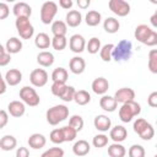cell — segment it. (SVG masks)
<instances>
[{"label": "cell", "mask_w": 157, "mask_h": 157, "mask_svg": "<svg viewBox=\"0 0 157 157\" xmlns=\"http://www.w3.org/2000/svg\"><path fill=\"white\" fill-rule=\"evenodd\" d=\"M132 53V43L128 39H121L114 45L112 52V59L115 61H126L130 59Z\"/></svg>", "instance_id": "cell-1"}, {"label": "cell", "mask_w": 157, "mask_h": 157, "mask_svg": "<svg viewBox=\"0 0 157 157\" xmlns=\"http://www.w3.org/2000/svg\"><path fill=\"white\" fill-rule=\"evenodd\" d=\"M67 117H69V108L64 104H56L49 108L45 113L47 121L50 125H58L59 123L64 121Z\"/></svg>", "instance_id": "cell-2"}, {"label": "cell", "mask_w": 157, "mask_h": 157, "mask_svg": "<svg viewBox=\"0 0 157 157\" xmlns=\"http://www.w3.org/2000/svg\"><path fill=\"white\" fill-rule=\"evenodd\" d=\"M140 113H141V105L135 101H130L123 103L121 107L119 108V119L123 123H129L132 120L134 117L139 115Z\"/></svg>", "instance_id": "cell-3"}, {"label": "cell", "mask_w": 157, "mask_h": 157, "mask_svg": "<svg viewBox=\"0 0 157 157\" xmlns=\"http://www.w3.org/2000/svg\"><path fill=\"white\" fill-rule=\"evenodd\" d=\"M15 26L17 29V33L22 39H29L34 34V28L27 17H17L15 21Z\"/></svg>", "instance_id": "cell-4"}, {"label": "cell", "mask_w": 157, "mask_h": 157, "mask_svg": "<svg viewBox=\"0 0 157 157\" xmlns=\"http://www.w3.org/2000/svg\"><path fill=\"white\" fill-rule=\"evenodd\" d=\"M20 98H21V102H23L29 107H37L40 102L38 93L31 86H23L20 90Z\"/></svg>", "instance_id": "cell-5"}, {"label": "cell", "mask_w": 157, "mask_h": 157, "mask_svg": "<svg viewBox=\"0 0 157 157\" xmlns=\"http://www.w3.org/2000/svg\"><path fill=\"white\" fill-rule=\"evenodd\" d=\"M56 13H58V5L54 1H45L40 7V21L44 25H49L53 22Z\"/></svg>", "instance_id": "cell-6"}, {"label": "cell", "mask_w": 157, "mask_h": 157, "mask_svg": "<svg viewBox=\"0 0 157 157\" xmlns=\"http://www.w3.org/2000/svg\"><path fill=\"white\" fill-rule=\"evenodd\" d=\"M108 7L119 17H124L130 13V5L125 0H110L108 2Z\"/></svg>", "instance_id": "cell-7"}, {"label": "cell", "mask_w": 157, "mask_h": 157, "mask_svg": "<svg viewBox=\"0 0 157 157\" xmlns=\"http://www.w3.org/2000/svg\"><path fill=\"white\" fill-rule=\"evenodd\" d=\"M29 81L34 87H43L48 82V72L44 69H34L29 75Z\"/></svg>", "instance_id": "cell-8"}, {"label": "cell", "mask_w": 157, "mask_h": 157, "mask_svg": "<svg viewBox=\"0 0 157 157\" xmlns=\"http://www.w3.org/2000/svg\"><path fill=\"white\" fill-rule=\"evenodd\" d=\"M69 48L72 53L80 54L86 49V40L81 34H74L69 39Z\"/></svg>", "instance_id": "cell-9"}, {"label": "cell", "mask_w": 157, "mask_h": 157, "mask_svg": "<svg viewBox=\"0 0 157 157\" xmlns=\"http://www.w3.org/2000/svg\"><path fill=\"white\" fill-rule=\"evenodd\" d=\"M114 99L117 101V103H126V102H130V101H134L135 98V91L130 87H123V88H119L115 93H114Z\"/></svg>", "instance_id": "cell-10"}, {"label": "cell", "mask_w": 157, "mask_h": 157, "mask_svg": "<svg viewBox=\"0 0 157 157\" xmlns=\"http://www.w3.org/2000/svg\"><path fill=\"white\" fill-rule=\"evenodd\" d=\"M12 12L16 16V18L17 17H27V18H29V16L32 15V9L27 2L20 1V2H16L13 5Z\"/></svg>", "instance_id": "cell-11"}, {"label": "cell", "mask_w": 157, "mask_h": 157, "mask_svg": "<svg viewBox=\"0 0 157 157\" xmlns=\"http://www.w3.org/2000/svg\"><path fill=\"white\" fill-rule=\"evenodd\" d=\"M69 69L75 75L82 74L85 71V69H86V61H85V59L81 58V56H74V58H71L70 61H69Z\"/></svg>", "instance_id": "cell-12"}, {"label": "cell", "mask_w": 157, "mask_h": 157, "mask_svg": "<svg viewBox=\"0 0 157 157\" xmlns=\"http://www.w3.org/2000/svg\"><path fill=\"white\" fill-rule=\"evenodd\" d=\"M7 112L15 118H21L26 112V105L21 101H12L7 105Z\"/></svg>", "instance_id": "cell-13"}, {"label": "cell", "mask_w": 157, "mask_h": 157, "mask_svg": "<svg viewBox=\"0 0 157 157\" xmlns=\"http://www.w3.org/2000/svg\"><path fill=\"white\" fill-rule=\"evenodd\" d=\"M93 125H94V128H96L98 131L104 132V131L110 130L112 120H110V118H108L107 115H104V114H99V115H97V117L94 118V120H93Z\"/></svg>", "instance_id": "cell-14"}, {"label": "cell", "mask_w": 157, "mask_h": 157, "mask_svg": "<svg viewBox=\"0 0 157 157\" xmlns=\"http://www.w3.org/2000/svg\"><path fill=\"white\" fill-rule=\"evenodd\" d=\"M126 136H128V130L123 125H115L109 131V137L114 142H118V144L123 142L126 139Z\"/></svg>", "instance_id": "cell-15"}, {"label": "cell", "mask_w": 157, "mask_h": 157, "mask_svg": "<svg viewBox=\"0 0 157 157\" xmlns=\"http://www.w3.org/2000/svg\"><path fill=\"white\" fill-rule=\"evenodd\" d=\"M91 88L96 94H104L109 88V82L104 77H97L93 80Z\"/></svg>", "instance_id": "cell-16"}, {"label": "cell", "mask_w": 157, "mask_h": 157, "mask_svg": "<svg viewBox=\"0 0 157 157\" xmlns=\"http://www.w3.org/2000/svg\"><path fill=\"white\" fill-rule=\"evenodd\" d=\"M152 31H153V29H151L147 25H144V23H142V25H139V26L135 28V32H134L135 39H136L137 42L145 44L146 39L150 37V34H151Z\"/></svg>", "instance_id": "cell-17"}, {"label": "cell", "mask_w": 157, "mask_h": 157, "mask_svg": "<svg viewBox=\"0 0 157 157\" xmlns=\"http://www.w3.org/2000/svg\"><path fill=\"white\" fill-rule=\"evenodd\" d=\"M45 144H47V139H45V136L43 134L34 132L28 137V145L33 150H39V148L44 147Z\"/></svg>", "instance_id": "cell-18"}, {"label": "cell", "mask_w": 157, "mask_h": 157, "mask_svg": "<svg viewBox=\"0 0 157 157\" xmlns=\"http://www.w3.org/2000/svg\"><path fill=\"white\" fill-rule=\"evenodd\" d=\"M90 150H91V146H90V144L86 140H78L72 146L74 155H76L78 157H83V156L88 155L90 153Z\"/></svg>", "instance_id": "cell-19"}, {"label": "cell", "mask_w": 157, "mask_h": 157, "mask_svg": "<svg viewBox=\"0 0 157 157\" xmlns=\"http://www.w3.org/2000/svg\"><path fill=\"white\" fill-rule=\"evenodd\" d=\"M22 81V72L18 69H10L5 75V82L10 86H16Z\"/></svg>", "instance_id": "cell-20"}, {"label": "cell", "mask_w": 157, "mask_h": 157, "mask_svg": "<svg viewBox=\"0 0 157 157\" xmlns=\"http://www.w3.org/2000/svg\"><path fill=\"white\" fill-rule=\"evenodd\" d=\"M82 22V15L78 10H70L66 13V26L69 27H77Z\"/></svg>", "instance_id": "cell-21"}, {"label": "cell", "mask_w": 157, "mask_h": 157, "mask_svg": "<svg viewBox=\"0 0 157 157\" xmlns=\"http://www.w3.org/2000/svg\"><path fill=\"white\" fill-rule=\"evenodd\" d=\"M5 50L9 54H17L22 50V42L17 37H11L5 44Z\"/></svg>", "instance_id": "cell-22"}, {"label": "cell", "mask_w": 157, "mask_h": 157, "mask_svg": "<svg viewBox=\"0 0 157 157\" xmlns=\"http://www.w3.org/2000/svg\"><path fill=\"white\" fill-rule=\"evenodd\" d=\"M37 63L43 67H49L54 64V55L48 50H43L37 55Z\"/></svg>", "instance_id": "cell-23"}, {"label": "cell", "mask_w": 157, "mask_h": 157, "mask_svg": "<svg viewBox=\"0 0 157 157\" xmlns=\"http://www.w3.org/2000/svg\"><path fill=\"white\" fill-rule=\"evenodd\" d=\"M99 107H101L103 110H105V112H114V110L117 109V107H118V103H117V101L114 99V97L104 94V96L99 99Z\"/></svg>", "instance_id": "cell-24"}, {"label": "cell", "mask_w": 157, "mask_h": 157, "mask_svg": "<svg viewBox=\"0 0 157 157\" xmlns=\"http://www.w3.org/2000/svg\"><path fill=\"white\" fill-rule=\"evenodd\" d=\"M34 44L38 49H48L52 44V38H49V36L44 32H40L34 38Z\"/></svg>", "instance_id": "cell-25"}, {"label": "cell", "mask_w": 157, "mask_h": 157, "mask_svg": "<svg viewBox=\"0 0 157 157\" xmlns=\"http://www.w3.org/2000/svg\"><path fill=\"white\" fill-rule=\"evenodd\" d=\"M17 146V140L12 135H5L0 139V148L2 151H11Z\"/></svg>", "instance_id": "cell-26"}, {"label": "cell", "mask_w": 157, "mask_h": 157, "mask_svg": "<svg viewBox=\"0 0 157 157\" xmlns=\"http://www.w3.org/2000/svg\"><path fill=\"white\" fill-rule=\"evenodd\" d=\"M102 21V15L101 12L96 11V10H91L86 13L85 16V22L87 23V26L90 27H94V26H98Z\"/></svg>", "instance_id": "cell-27"}, {"label": "cell", "mask_w": 157, "mask_h": 157, "mask_svg": "<svg viewBox=\"0 0 157 157\" xmlns=\"http://www.w3.org/2000/svg\"><path fill=\"white\" fill-rule=\"evenodd\" d=\"M66 32H67V26L64 21H60V20H56L52 23V33L58 37H65L66 36Z\"/></svg>", "instance_id": "cell-28"}, {"label": "cell", "mask_w": 157, "mask_h": 157, "mask_svg": "<svg viewBox=\"0 0 157 157\" xmlns=\"http://www.w3.org/2000/svg\"><path fill=\"white\" fill-rule=\"evenodd\" d=\"M103 28L108 33H117L120 28V23L114 17H107L103 22Z\"/></svg>", "instance_id": "cell-29"}, {"label": "cell", "mask_w": 157, "mask_h": 157, "mask_svg": "<svg viewBox=\"0 0 157 157\" xmlns=\"http://www.w3.org/2000/svg\"><path fill=\"white\" fill-rule=\"evenodd\" d=\"M74 101L78 105H86V104H88L91 102V94L86 90H78V91L75 92Z\"/></svg>", "instance_id": "cell-30"}, {"label": "cell", "mask_w": 157, "mask_h": 157, "mask_svg": "<svg viewBox=\"0 0 157 157\" xmlns=\"http://www.w3.org/2000/svg\"><path fill=\"white\" fill-rule=\"evenodd\" d=\"M108 155L110 157H125L126 150L121 144L114 142L108 147Z\"/></svg>", "instance_id": "cell-31"}, {"label": "cell", "mask_w": 157, "mask_h": 157, "mask_svg": "<svg viewBox=\"0 0 157 157\" xmlns=\"http://www.w3.org/2000/svg\"><path fill=\"white\" fill-rule=\"evenodd\" d=\"M67 77H69V74H67L66 69H64V67H56L52 72V80H53V82H63V83H66Z\"/></svg>", "instance_id": "cell-32"}, {"label": "cell", "mask_w": 157, "mask_h": 157, "mask_svg": "<svg viewBox=\"0 0 157 157\" xmlns=\"http://www.w3.org/2000/svg\"><path fill=\"white\" fill-rule=\"evenodd\" d=\"M102 45H101V39H98L97 37H92L88 43L86 44V49L90 54H97L101 50Z\"/></svg>", "instance_id": "cell-33"}, {"label": "cell", "mask_w": 157, "mask_h": 157, "mask_svg": "<svg viewBox=\"0 0 157 157\" xmlns=\"http://www.w3.org/2000/svg\"><path fill=\"white\" fill-rule=\"evenodd\" d=\"M50 45L55 50H58V52L64 50L66 48V45H67V39H66V37H58V36H55V37L52 38V44Z\"/></svg>", "instance_id": "cell-34"}, {"label": "cell", "mask_w": 157, "mask_h": 157, "mask_svg": "<svg viewBox=\"0 0 157 157\" xmlns=\"http://www.w3.org/2000/svg\"><path fill=\"white\" fill-rule=\"evenodd\" d=\"M147 66H148V69L152 74H157V49L150 50Z\"/></svg>", "instance_id": "cell-35"}, {"label": "cell", "mask_w": 157, "mask_h": 157, "mask_svg": "<svg viewBox=\"0 0 157 157\" xmlns=\"http://www.w3.org/2000/svg\"><path fill=\"white\" fill-rule=\"evenodd\" d=\"M113 48H114V44H104L101 50H99V55H101V59L103 61H110L112 60V52H113Z\"/></svg>", "instance_id": "cell-36"}, {"label": "cell", "mask_w": 157, "mask_h": 157, "mask_svg": "<svg viewBox=\"0 0 157 157\" xmlns=\"http://www.w3.org/2000/svg\"><path fill=\"white\" fill-rule=\"evenodd\" d=\"M61 131H63V136H64V141H74L76 139V135H77V131L71 128L70 125H66V126H63L61 128Z\"/></svg>", "instance_id": "cell-37"}, {"label": "cell", "mask_w": 157, "mask_h": 157, "mask_svg": "<svg viewBox=\"0 0 157 157\" xmlns=\"http://www.w3.org/2000/svg\"><path fill=\"white\" fill-rule=\"evenodd\" d=\"M69 125H70L71 128H74L77 132L81 131L82 128H83V119H82V117H81V115H77V114L72 115V117L69 119Z\"/></svg>", "instance_id": "cell-38"}, {"label": "cell", "mask_w": 157, "mask_h": 157, "mask_svg": "<svg viewBox=\"0 0 157 157\" xmlns=\"http://www.w3.org/2000/svg\"><path fill=\"white\" fill-rule=\"evenodd\" d=\"M92 145L97 148H102L104 146L108 145V136L104 134H98L96 136H93L92 139Z\"/></svg>", "instance_id": "cell-39"}, {"label": "cell", "mask_w": 157, "mask_h": 157, "mask_svg": "<svg viewBox=\"0 0 157 157\" xmlns=\"http://www.w3.org/2000/svg\"><path fill=\"white\" fill-rule=\"evenodd\" d=\"M128 155H129V157H145L146 151H145L144 146H141V145H132V146H130Z\"/></svg>", "instance_id": "cell-40"}, {"label": "cell", "mask_w": 157, "mask_h": 157, "mask_svg": "<svg viewBox=\"0 0 157 157\" xmlns=\"http://www.w3.org/2000/svg\"><path fill=\"white\" fill-rule=\"evenodd\" d=\"M49 139L53 144H56V145H60L64 141V136H63V131H61V128H58V129H54L52 130L50 135H49Z\"/></svg>", "instance_id": "cell-41"}, {"label": "cell", "mask_w": 157, "mask_h": 157, "mask_svg": "<svg viewBox=\"0 0 157 157\" xmlns=\"http://www.w3.org/2000/svg\"><path fill=\"white\" fill-rule=\"evenodd\" d=\"M75 92H76V90H75V87H74V86H67V85H66V87H65L64 92L61 93V96H60L59 98H60V99H63L64 102H71V101H74Z\"/></svg>", "instance_id": "cell-42"}, {"label": "cell", "mask_w": 157, "mask_h": 157, "mask_svg": "<svg viewBox=\"0 0 157 157\" xmlns=\"http://www.w3.org/2000/svg\"><path fill=\"white\" fill-rule=\"evenodd\" d=\"M139 136L142 139V140H145V141H148V140H151L153 136H155V129H153V126H152V124H147L146 125V128L139 134Z\"/></svg>", "instance_id": "cell-43"}, {"label": "cell", "mask_w": 157, "mask_h": 157, "mask_svg": "<svg viewBox=\"0 0 157 157\" xmlns=\"http://www.w3.org/2000/svg\"><path fill=\"white\" fill-rule=\"evenodd\" d=\"M40 157H64V150L61 147H52L44 151Z\"/></svg>", "instance_id": "cell-44"}, {"label": "cell", "mask_w": 157, "mask_h": 157, "mask_svg": "<svg viewBox=\"0 0 157 157\" xmlns=\"http://www.w3.org/2000/svg\"><path fill=\"white\" fill-rule=\"evenodd\" d=\"M65 87H66V83H63V82H53L52 83V87H50V91H52V93L54 96L60 97L61 93L64 92Z\"/></svg>", "instance_id": "cell-45"}, {"label": "cell", "mask_w": 157, "mask_h": 157, "mask_svg": "<svg viewBox=\"0 0 157 157\" xmlns=\"http://www.w3.org/2000/svg\"><path fill=\"white\" fill-rule=\"evenodd\" d=\"M147 124H148V121H147L146 119H144V118H137V119L134 121V131L139 135V134L146 128Z\"/></svg>", "instance_id": "cell-46"}, {"label": "cell", "mask_w": 157, "mask_h": 157, "mask_svg": "<svg viewBox=\"0 0 157 157\" xmlns=\"http://www.w3.org/2000/svg\"><path fill=\"white\" fill-rule=\"evenodd\" d=\"M156 44H157V32L156 31H152L151 34H150V37L146 39L145 45H147V47H155Z\"/></svg>", "instance_id": "cell-47"}, {"label": "cell", "mask_w": 157, "mask_h": 157, "mask_svg": "<svg viewBox=\"0 0 157 157\" xmlns=\"http://www.w3.org/2000/svg\"><path fill=\"white\" fill-rule=\"evenodd\" d=\"M10 13V9L7 6V4L5 2H0V20H5Z\"/></svg>", "instance_id": "cell-48"}, {"label": "cell", "mask_w": 157, "mask_h": 157, "mask_svg": "<svg viewBox=\"0 0 157 157\" xmlns=\"http://www.w3.org/2000/svg\"><path fill=\"white\" fill-rule=\"evenodd\" d=\"M7 123H9V114H7V112L4 110V109H0V129L5 128Z\"/></svg>", "instance_id": "cell-49"}, {"label": "cell", "mask_w": 157, "mask_h": 157, "mask_svg": "<svg viewBox=\"0 0 157 157\" xmlns=\"http://www.w3.org/2000/svg\"><path fill=\"white\" fill-rule=\"evenodd\" d=\"M147 104L151 108H156L157 107V92L156 91L150 93V96L147 97Z\"/></svg>", "instance_id": "cell-50"}, {"label": "cell", "mask_w": 157, "mask_h": 157, "mask_svg": "<svg viewBox=\"0 0 157 157\" xmlns=\"http://www.w3.org/2000/svg\"><path fill=\"white\" fill-rule=\"evenodd\" d=\"M10 61H11V54L5 52L0 55V66H6L7 64H10Z\"/></svg>", "instance_id": "cell-51"}, {"label": "cell", "mask_w": 157, "mask_h": 157, "mask_svg": "<svg viewBox=\"0 0 157 157\" xmlns=\"http://www.w3.org/2000/svg\"><path fill=\"white\" fill-rule=\"evenodd\" d=\"M16 157H29V151L27 147H18L17 151H16Z\"/></svg>", "instance_id": "cell-52"}, {"label": "cell", "mask_w": 157, "mask_h": 157, "mask_svg": "<svg viewBox=\"0 0 157 157\" xmlns=\"http://www.w3.org/2000/svg\"><path fill=\"white\" fill-rule=\"evenodd\" d=\"M72 1L71 0H60L59 1V6L60 7H63V9H65V10H69V9H71L72 7Z\"/></svg>", "instance_id": "cell-53"}, {"label": "cell", "mask_w": 157, "mask_h": 157, "mask_svg": "<svg viewBox=\"0 0 157 157\" xmlns=\"http://www.w3.org/2000/svg\"><path fill=\"white\" fill-rule=\"evenodd\" d=\"M90 4H91V1H90V0H78V1H77L78 7H80V9H82V10L87 9V7L90 6Z\"/></svg>", "instance_id": "cell-54"}, {"label": "cell", "mask_w": 157, "mask_h": 157, "mask_svg": "<svg viewBox=\"0 0 157 157\" xmlns=\"http://www.w3.org/2000/svg\"><path fill=\"white\" fill-rule=\"evenodd\" d=\"M6 92V82L2 77H0V94H4Z\"/></svg>", "instance_id": "cell-55"}, {"label": "cell", "mask_w": 157, "mask_h": 157, "mask_svg": "<svg viewBox=\"0 0 157 157\" xmlns=\"http://www.w3.org/2000/svg\"><path fill=\"white\" fill-rule=\"evenodd\" d=\"M156 20H157V12H155V13L151 16V20H150L151 23H152V26H153L155 28L157 27V21H156Z\"/></svg>", "instance_id": "cell-56"}, {"label": "cell", "mask_w": 157, "mask_h": 157, "mask_svg": "<svg viewBox=\"0 0 157 157\" xmlns=\"http://www.w3.org/2000/svg\"><path fill=\"white\" fill-rule=\"evenodd\" d=\"M5 52H6V50H5V47H4V45H1V44H0V55H1V54H2V53H5Z\"/></svg>", "instance_id": "cell-57"}, {"label": "cell", "mask_w": 157, "mask_h": 157, "mask_svg": "<svg viewBox=\"0 0 157 157\" xmlns=\"http://www.w3.org/2000/svg\"><path fill=\"white\" fill-rule=\"evenodd\" d=\"M0 77H1V72H0Z\"/></svg>", "instance_id": "cell-58"}]
</instances>
